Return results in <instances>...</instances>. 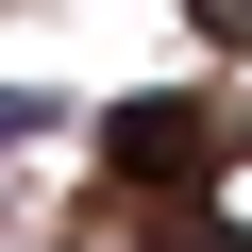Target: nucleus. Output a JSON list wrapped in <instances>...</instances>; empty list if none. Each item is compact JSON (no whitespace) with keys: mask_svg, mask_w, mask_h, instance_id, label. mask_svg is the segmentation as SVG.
<instances>
[{"mask_svg":"<svg viewBox=\"0 0 252 252\" xmlns=\"http://www.w3.org/2000/svg\"><path fill=\"white\" fill-rule=\"evenodd\" d=\"M118 168H135V185H185L202 168V118L185 101H118Z\"/></svg>","mask_w":252,"mask_h":252,"instance_id":"nucleus-1","label":"nucleus"},{"mask_svg":"<svg viewBox=\"0 0 252 252\" xmlns=\"http://www.w3.org/2000/svg\"><path fill=\"white\" fill-rule=\"evenodd\" d=\"M152 252H235V235H152Z\"/></svg>","mask_w":252,"mask_h":252,"instance_id":"nucleus-2","label":"nucleus"}]
</instances>
